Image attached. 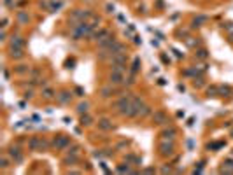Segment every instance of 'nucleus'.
Instances as JSON below:
<instances>
[{
  "instance_id": "obj_8",
  "label": "nucleus",
  "mask_w": 233,
  "mask_h": 175,
  "mask_svg": "<svg viewBox=\"0 0 233 175\" xmlns=\"http://www.w3.org/2000/svg\"><path fill=\"white\" fill-rule=\"evenodd\" d=\"M154 119H156L158 124H165V123H166V117H165L163 112H156V114H154Z\"/></svg>"
},
{
  "instance_id": "obj_2",
  "label": "nucleus",
  "mask_w": 233,
  "mask_h": 175,
  "mask_svg": "<svg viewBox=\"0 0 233 175\" xmlns=\"http://www.w3.org/2000/svg\"><path fill=\"white\" fill-rule=\"evenodd\" d=\"M159 151H161V154L163 156H172L174 154V144H166V142H161L159 144Z\"/></svg>"
},
{
  "instance_id": "obj_6",
  "label": "nucleus",
  "mask_w": 233,
  "mask_h": 175,
  "mask_svg": "<svg viewBox=\"0 0 233 175\" xmlns=\"http://www.w3.org/2000/svg\"><path fill=\"white\" fill-rule=\"evenodd\" d=\"M11 48H23V39L21 37H12V40H11Z\"/></svg>"
},
{
  "instance_id": "obj_1",
  "label": "nucleus",
  "mask_w": 233,
  "mask_h": 175,
  "mask_svg": "<svg viewBox=\"0 0 233 175\" xmlns=\"http://www.w3.org/2000/svg\"><path fill=\"white\" fill-rule=\"evenodd\" d=\"M124 77H123V70H112L110 74V84H121Z\"/></svg>"
},
{
  "instance_id": "obj_14",
  "label": "nucleus",
  "mask_w": 233,
  "mask_h": 175,
  "mask_svg": "<svg viewBox=\"0 0 233 175\" xmlns=\"http://www.w3.org/2000/svg\"><path fill=\"white\" fill-rule=\"evenodd\" d=\"M205 21H207L205 16H198V18L195 19V26H202V23H205Z\"/></svg>"
},
{
  "instance_id": "obj_7",
  "label": "nucleus",
  "mask_w": 233,
  "mask_h": 175,
  "mask_svg": "<svg viewBox=\"0 0 233 175\" xmlns=\"http://www.w3.org/2000/svg\"><path fill=\"white\" fill-rule=\"evenodd\" d=\"M88 109H90V103H88V102H82V103L77 105V112H79V114H86Z\"/></svg>"
},
{
  "instance_id": "obj_19",
  "label": "nucleus",
  "mask_w": 233,
  "mask_h": 175,
  "mask_svg": "<svg viewBox=\"0 0 233 175\" xmlns=\"http://www.w3.org/2000/svg\"><path fill=\"white\" fill-rule=\"evenodd\" d=\"M198 56H200V58H207V51H198Z\"/></svg>"
},
{
  "instance_id": "obj_11",
  "label": "nucleus",
  "mask_w": 233,
  "mask_h": 175,
  "mask_svg": "<svg viewBox=\"0 0 233 175\" xmlns=\"http://www.w3.org/2000/svg\"><path fill=\"white\" fill-rule=\"evenodd\" d=\"M28 145H30V149H37V147L40 145V140L37 139V137H33V139L30 140V144H28Z\"/></svg>"
},
{
  "instance_id": "obj_10",
  "label": "nucleus",
  "mask_w": 233,
  "mask_h": 175,
  "mask_svg": "<svg viewBox=\"0 0 233 175\" xmlns=\"http://www.w3.org/2000/svg\"><path fill=\"white\" fill-rule=\"evenodd\" d=\"M67 144H68V139H65V137H60V140H58V144L55 142V145L58 147V149H61V147H65Z\"/></svg>"
},
{
  "instance_id": "obj_3",
  "label": "nucleus",
  "mask_w": 233,
  "mask_h": 175,
  "mask_svg": "<svg viewBox=\"0 0 233 175\" xmlns=\"http://www.w3.org/2000/svg\"><path fill=\"white\" fill-rule=\"evenodd\" d=\"M9 156L12 158V161H18V163H21V161H23L21 151H19L18 147H11V149H9Z\"/></svg>"
},
{
  "instance_id": "obj_9",
  "label": "nucleus",
  "mask_w": 233,
  "mask_h": 175,
  "mask_svg": "<svg viewBox=\"0 0 233 175\" xmlns=\"http://www.w3.org/2000/svg\"><path fill=\"white\" fill-rule=\"evenodd\" d=\"M98 126L102 128V130H112V124H110L107 119H102L100 123H98Z\"/></svg>"
},
{
  "instance_id": "obj_12",
  "label": "nucleus",
  "mask_w": 233,
  "mask_h": 175,
  "mask_svg": "<svg viewBox=\"0 0 233 175\" xmlns=\"http://www.w3.org/2000/svg\"><path fill=\"white\" fill-rule=\"evenodd\" d=\"M42 95H44V98H53L55 97V91L51 89V88H48V89L42 91Z\"/></svg>"
},
{
  "instance_id": "obj_15",
  "label": "nucleus",
  "mask_w": 233,
  "mask_h": 175,
  "mask_svg": "<svg viewBox=\"0 0 233 175\" xmlns=\"http://www.w3.org/2000/svg\"><path fill=\"white\" fill-rule=\"evenodd\" d=\"M0 166H2V168H7V166H9V158H7V156H2V161H0Z\"/></svg>"
},
{
  "instance_id": "obj_18",
  "label": "nucleus",
  "mask_w": 233,
  "mask_h": 175,
  "mask_svg": "<svg viewBox=\"0 0 233 175\" xmlns=\"http://www.w3.org/2000/svg\"><path fill=\"white\" fill-rule=\"evenodd\" d=\"M139 65H140V63H139V60H135V61H133V68H132V72H133V74L139 70Z\"/></svg>"
},
{
  "instance_id": "obj_13",
  "label": "nucleus",
  "mask_w": 233,
  "mask_h": 175,
  "mask_svg": "<svg viewBox=\"0 0 233 175\" xmlns=\"http://www.w3.org/2000/svg\"><path fill=\"white\" fill-rule=\"evenodd\" d=\"M91 116H82V119H81V124H82V126H84V124H86V126H88V124H91Z\"/></svg>"
},
{
  "instance_id": "obj_16",
  "label": "nucleus",
  "mask_w": 233,
  "mask_h": 175,
  "mask_svg": "<svg viewBox=\"0 0 233 175\" xmlns=\"http://www.w3.org/2000/svg\"><path fill=\"white\" fill-rule=\"evenodd\" d=\"M110 95H112V89H110V88H104V89H102V97L104 98L110 97Z\"/></svg>"
},
{
  "instance_id": "obj_4",
  "label": "nucleus",
  "mask_w": 233,
  "mask_h": 175,
  "mask_svg": "<svg viewBox=\"0 0 233 175\" xmlns=\"http://www.w3.org/2000/svg\"><path fill=\"white\" fill-rule=\"evenodd\" d=\"M175 135H177V131H175V130H174V128H170V130H165V131L161 133V137H163V140H174V137H175Z\"/></svg>"
},
{
  "instance_id": "obj_5",
  "label": "nucleus",
  "mask_w": 233,
  "mask_h": 175,
  "mask_svg": "<svg viewBox=\"0 0 233 175\" xmlns=\"http://www.w3.org/2000/svg\"><path fill=\"white\" fill-rule=\"evenodd\" d=\"M70 98H72V93H67V91H63V93L58 95V100H60L61 103H68L70 102Z\"/></svg>"
},
{
  "instance_id": "obj_17",
  "label": "nucleus",
  "mask_w": 233,
  "mask_h": 175,
  "mask_svg": "<svg viewBox=\"0 0 233 175\" xmlns=\"http://www.w3.org/2000/svg\"><path fill=\"white\" fill-rule=\"evenodd\" d=\"M26 19H28V16H26L25 12H19V14H18V21H19V23H25Z\"/></svg>"
}]
</instances>
